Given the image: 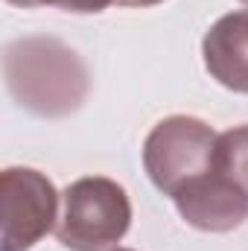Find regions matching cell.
Returning <instances> with one entry per match:
<instances>
[{
	"instance_id": "cell-3",
	"label": "cell",
	"mask_w": 248,
	"mask_h": 251,
	"mask_svg": "<svg viewBox=\"0 0 248 251\" xmlns=\"http://www.w3.org/2000/svg\"><path fill=\"white\" fill-rule=\"evenodd\" d=\"M219 134L198 117L173 114L152 126L143 143V167L155 187L173 196L187 181L216 170Z\"/></svg>"
},
{
	"instance_id": "cell-1",
	"label": "cell",
	"mask_w": 248,
	"mask_h": 251,
	"mask_svg": "<svg viewBox=\"0 0 248 251\" xmlns=\"http://www.w3.org/2000/svg\"><path fill=\"white\" fill-rule=\"evenodd\" d=\"M3 76L12 100L35 117H67L82 108L91 91V73L67 44L29 35L3 53Z\"/></svg>"
},
{
	"instance_id": "cell-2",
	"label": "cell",
	"mask_w": 248,
	"mask_h": 251,
	"mask_svg": "<svg viewBox=\"0 0 248 251\" xmlns=\"http://www.w3.org/2000/svg\"><path fill=\"white\" fill-rule=\"evenodd\" d=\"M131 225V201L105 176L76 178L62 193L56 237L67 251H114Z\"/></svg>"
},
{
	"instance_id": "cell-7",
	"label": "cell",
	"mask_w": 248,
	"mask_h": 251,
	"mask_svg": "<svg viewBox=\"0 0 248 251\" xmlns=\"http://www.w3.org/2000/svg\"><path fill=\"white\" fill-rule=\"evenodd\" d=\"M216 170L248 193V123L234 126L216 140Z\"/></svg>"
},
{
	"instance_id": "cell-8",
	"label": "cell",
	"mask_w": 248,
	"mask_h": 251,
	"mask_svg": "<svg viewBox=\"0 0 248 251\" xmlns=\"http://www.w3.org/2000/svg\"><path fill=\"white\" fill-rule=\"evenodd\" d=\"M12 6H21V9H35V6H56V9H64V12H76V15H97L102 9H108L111 3L117 0H6Z\"/></svg>"
},
{
	"instance_id": "cell-9",
	"label": "cell",
	"mask_w": 248,
	"mask_h": 251,
	"mask_svg": "<svg viewBox=\"0 0 248 251\" xmlns=\"http://www.w3.org/2000/svg\"><path fill=\"white\" fill-rule=\"evenodd\" d=\"M117 3L120 6H140L143 9V6H155V3H164V0H117Z\"/></svg>"
},
{
	"instance_id": "cell-4",
	"label": "cell",
	"mask_w": 248,
	"mask_h": 251,
	"mask_svg": "<svg viewBox=\"0 0 248 251\" xmlns=\"http://www.w3.org/2000/svg\"><path fill=\"white\" fill-rule=\"evenodd\" d=\"M59 219V193L53 181L29 167L0 173V249L29 251Z\"/></svg>"
},
{
	"instance_id": "cell-10",
	"label": "cell",
	"mask_w": 248,
	"mask_h": 251,
	"mask_svg": "<svg viewBox=\"0 0 248 251\" xmlns=\"http://www.w3.org/2000/svg\"><path fill=\"white\" fill-rule=\"evenodd\" d=\"M114 251H134V249H114Z\"/></svg>"
},
{
	"instance_id": "cell-5",
	"label": "cell",
	"mask_w": 248,
	"mask_h": 251,
	"mask_svg": "<svg viewBox=\"0 0 248 251\" xmlns=\"http://www.w3.org/2000/svg\"><path fill=\"white\" fill-rule=\"evenodd\" d=\"M173 201L187 225L207 234H228L248 219V193L219 170L187 181L173 193Z\"/></svg>"
},
{
	"instance_id": "cell-11",
	"label": "cell",
	"mask_w": 248,
	"mask_h": 251,
	"mask_svg": "<svg viewBox=\"0 0 248 251\" xmlns=\"http://www.w3.org/2000/svg\"><path fill=\"white\" fill-rule=\"evenodd\" d=\"M243 3H248V0H243Z\"/></svg>"
},
{
	"instance_id": "cell-6",
	"label": "cell",
	"mask_w": 248,
	"mask_h": 251,
	"mask_svg": "<svg viewBox=\"0 0 248 251\" xmlns=\"http://www.w3.org/2000/svg\"><path fill=\"white\" fill-rule=\"evenodd\" d=\"M207 73L228 91L248 94V9L222 15L201 38Z\"/></svg>"
}]
</instances>
